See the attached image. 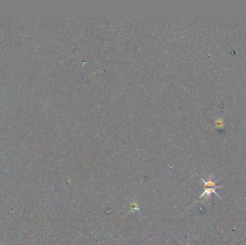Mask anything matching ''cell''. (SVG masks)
I'll return each instance as SVG.
<instances>
[{"label":"cell","mask_w":246,"mask_h":245,"mask_svg":"<svg viewBox=\"0 0 246 245\" xmlns=\"http://www.w3.org/2000/svg\"><path fill=\"white\" fill-rule=\"evenodd\" d=\"M220 187H222V186H216V187H213V188H209V187H204V193H203L202 194H201V196H199V198H211V195H212V193H215L216 195L219 198H220V199H221V197L219 196V194L217 193V192H216V189H218V188H220Z\"/></svg>","instance_id":"6da1fadb"},{"label":"cell","mask_w":246,"mask_h":245,"mask_svg":"<svg viewBox=\"0 0 246 245\" xmlns=\"http://www.w3.org/2000/svg\"><path fill=\"white\" fill-rule=\"evenodd\" d=\"M201 181H202L203 183H204V187L213 188V187H216V186H216L215 182H214L212 180V177H209V181H205L204 179H202V178H201Z\"/></svg>","instance_id":"7a4b0ae2"},{"label":"cell","mask_w":246,"mask_h":245,"mask_svg":"<svg viewBox=\"0 0 246 245\" xmlns=\"http://www.w3.org/2000/svg\"><path fill=\"white\" fill-rule=\"evenodd\" d=\"M187 245H189V244H187Z\"/></svg>","instance_id":"3957f363"}]
</instances>
